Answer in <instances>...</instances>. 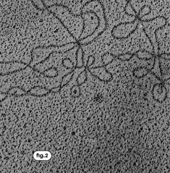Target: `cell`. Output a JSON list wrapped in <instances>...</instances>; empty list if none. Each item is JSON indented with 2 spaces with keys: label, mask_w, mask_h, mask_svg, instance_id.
<instances>
[{
  "label": "cell",
  "mask_w": 170,
  "mask_h": 173,
  "mask_svg": "<svg viewBox=\"0 0 170 173\" xmlns=\"http://www.w3.org/2000/svg\"><path fill=\"white\" fill-rule=\"evenodd\" d=\"M82 29L76 42L78 45L91 44L106 30L107 21L104 6L99 0H90L80 9Z\"/></svg>",
  "instance_id": "1"
},
{
  "label": "cell",
  "mask_w": 170,
  "mask_h": 173,
  "mask_svg": "<svg viewBox=\"0 0 170 173\" xmlns=\"http://www.w3.org/2000/svg\"><path fill=\"white\" fill-rule=\"evenodd\" d=\"M143 27V31L150 42L155 55H158L160 51V46L156 33L162 29L167 24V19L164 16H157L148 20H140Z\"/></svg>",
  "instance_id": "2"
},
{
  "label": "cell",
  "mask_w": 170,
  "mask_h": 173,
  "mask_svg": "<svg viewBox=\"0 0 170 173\" xmlns=\"http://www.w3.org/2000/svg\"><path fill=\"white\" fill-rule=\"evenodd\" d=\"M139 20L137 18L131 22L120 23L115 26L111 31V35L117 40L127 39L138 28Z\"/></svg>",
  "instance_id": "3"
},
{
  "label": "cell",
  "mask_w": 170,
  "mask_h": 173,
  "mask_svg": "<svg viewBox=\"0 0 170 173\" xmlns=\"http://www.w3.org/2000/svg\"><path fill=\"white\" fill-rule=\"evenodd\" d=\"M89 72L94 77L103 82H110L113 79V75L110 72H108L105 66L96 67L88 68Z\"/></svg>",
  "instance_id": "4"
},
{
  "label": "cell",
  "mask_w": 170,
  "mask_h": 173,
  "mask_svg": "<svg viewBox=\"0 0 170 173\" xmlns=\"http://www.w3.org/2000/svg\"><path fill=\"white\" fill-rule=\"evenodd\" d=\"M152 96L156 101L162 103L167 97V91L165 86L164 82H161L154 85L152 91Z\"/></svg>",
  "instance_id": "5"
},
{
  "label": "cell",
  "mask_w": 170,
  "mask_h": 173,
  "mask_svg": "<svg viewBox=\"0 0 170 173\" xmlns=\"http://www.w3.org/2000/svg\"><path fill=\"white\" fill-rule=\"evenodd\" d=\"M76 65L74 68L77 69H82L83 68L84 64V51L82 48V46L78 45L76 52Z\"/></svg>",
  "instance_id": "6"
},
{
  "label": "cell",
  "mask_w": 170,
  "mask_h": 173,
  "mask_svg": "<svg viewBox=\"0 0 170 173\" xmlns=\"http://www.w3.org/2000/svg\"><path fill=\"white\" fill-rule=\"evenodd\" d=\"M135 55L136 56L138 59L146 61L152 59L156 56L154 54L151 53L149 51L144 50H139L135 53Z\"/></svg>",
  "instance_id": "7"
},
{
  "label": "cell",
  "mask_w": 170,
  "mask_h": 173,
  "mask_svg": "<svg viewBox=\"0 0 170 173\" xmlns=\"http://www.w3.org/2000/svg\"><path fill=\"white\" fill-rule=\"evenodd\" d=\"M150 72V70L145 67H140L135 68L133 71V75L137 79H141L146 76Z\"/></svg>",
  "instance_id": "8"
},
{
  "label": "cell",
  "mask_w": 170,
  "mask_h": 173,
  "mask_svg": "<svg viewBox=\"0 0 170 173\" xmlns=\"http://www.w3.org/2000/svg\"><path fill=\"white\" fill-rule=\"evenodd\" d=\"M76 69L73 68L70 72L62 77V81L59 85V90L61 91L62 88L66 86L69 82L73 79V76L75 75V71Z\"/></svg>",
  "instance_id": "9"
},
{
  "label": "cell",
  "mask_w": 170,
  "mask_h": 173,
  "mask_svg": "<svg viewBox=\"0 0 170 173\" xmlns=\"http://www.w3.org/2000/svg\"><path fill=\"white\" fill-rule=\"evenodd\" d=\"M115 58V56L109 52H106L101 57L102 62L103 64V66H106L114 60Z\"/></svg>",
  "instance_id": "10"
},
{
  "label": "cell",
  "mask_w": 170,
  "mask_h": 173,
  "mask_svg": "<svg viewBox=\"0 0 170 173\" xmlns=\"http://www.w3.org/2000/svg\"><path fill=\"white\" fill-rule=\"evenodd\" d=\"M124 11L126 14L129 16L136 17L137 15V12L132 6L130 2H127L126 4L124 9Z\"/></svg>",
  "instance_id": "11"
},
{
  "label": "cell",
  "mask_w": 170,
  "mask_h": 173,
  "mask_svg": "<svg viewBox=\"0 0 170 173\" xmlns=\"http://www.w3.org/2000/svg\"><path fill=\"white\" fill-rule=\"evenodd\" d=\"M86 67L85 66L84 70L81 72L76 79V83L78 86H81L82 85L85 84L87 80V71H86Z\"/></svg>",
  "instance_id": "12"
},
{
  "label": "cell",
  "mask_w": 170,
  "mask_h": 173,
  "mask_svg": "<svg viewBox=\"0 0 170 173\" xmlns=\"http://www.w3.org/2000/svg\"><path fill=\"white\" fill-rule=\"evenodd\" d=\"M151 12V9L150 7L148 5H144L140 9L139 12L137 13V17L135 18H137L138 19H140L150 14Z\"/></svg>",
  "instance_id": "13"
},
{
  "label": "cell",
  "mask_w": 170,
  "mask_h": 173,
  "mask_svg": "<svg viewBox=\"0 0 170 173\" xmlns=\"http://www.w3.org/2000/svg\"><path fill=\"white\" fill-rule=\"evenodd\" d=\"M33 6L39 11H44L46 10V6L44 0H31Z\"/></svg>",
  "instance_id": "14"
},
{
  "label": "cell",
  "mask_w": 170,
  "mask_h": 173,
  "mask_svg": "<svg viewBox=\"0 0 170 173\" xmlns=\"http://www.w3.org/2000/svg\"><path fill=\"white\" fill-rule=\"evenodd\" d=\"M134 56H135V53L127 52L115 56V58L123 62H126V61L130 60L131 59L133 58Z\"/></svg>",
  "instance_id": "15"
},
{
  "label": "cell",
  "mask_w": 170,
  "mask_h": 173,
  "mask_svg": "<svg viewBox=\"0 0 170 173\" xmlns=\"http://www.w3.org/2000/svg\"><path fill=\"white\" fill-rule=\"evenodd\" d=\"M81 95V91H80V88L79 86L78 85H75L73 87H72L70 89V96L72 98H78L80 97Z\"/></svg>",
  "instance_id": "16"
},
{
  "label": "cell",
  "mask_w": 170,
  "mask_h": 173,
  "mask_svg": "<svg viewBox=\"0 0 170 173\" xmlns=\"http://www.w3.org/2000/svg\"><path fill=\"white\" fill-rule=\"evenodd\" d=\"M62 65L67 69H72L75 67L73 62L69 58H65L62 60Z\"/></svg>",
  "instance_id": "17"
},
{
  "label": "cell",
  "mask_w": 170,
  "mask_h": 173,
  "mask_svg": "<svg viewBox=\"0 0 170 173\" xmlns=\"http://www.w3.org/2000/svg\"><path fill=\"white\" fill-rule=\"evenodd\" d=\"M95 61V57L93 56H92V55L89 56L88 57V59H87L86 65L85 66L86 68L88 69V68H90V67L92 66V65L94 64Z\"/></svg>",
  "instance_id": "18"
},
{
  "label": "cell",
  "mask_w": 170,
  "mask_h": 173,
  "mask_svg": "<svg viewBox=\"0 0 170 173\" xmlns=\"http://www.w3.org/2000/svg\"><path fill=\"white\" fill-rule=\"evenodd\" d=\"M157 56L159 58H161L165 60H170V54L167 53H163L162 54H159L157 55Z\"/></svg>",
  "instance_id": "19"
},
{
  "label": "cell",
  "mask_w": 170,
  "mask_h": 173,
  "mask_svg": "<svg viewBox=\"0 0 170 173\" xmlns=\"http://www.w3.org/2000/svg\"><path fill=\"white\" fill-rule=\"evenodd\" d=\"M127 2H130L131 1V0H125Z\"/></svg>",
  "instance_id": "20"
}]
</instances>
